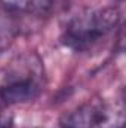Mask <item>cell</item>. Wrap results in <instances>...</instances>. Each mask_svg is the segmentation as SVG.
Masks as SVG:
<instances>
[{
    "instance_id": "obj_2",
    "label": "cell",
    "mask_w": 126,
    "mask_h": 128,
    "mask_svg": "<svg viewBox=\"0 0 126 128\" xmlns=\"http://www.w3.org/2000/svg\"><path fill=\"white\" fill-rule=\"evenodd\" d=\"M45 86V70L40 58L27 54L13 61L0 85V98L7 104L27 103L37 98Z\"/></svg>"
},
{
    "instance_id": "obj_3",
    "label": "cell",
    "mask_w": 126,
    "mask_h": 128,
    "mask_svg": "<svg viewBox=\"0 0 126 128\" xmlns=\"http://www.w3.org/2000/svg\"><path fill=\"white\" fill-rule=\"evenodd\" d=\"M102 101H88L64 115L60 121L61 128H94Z\"/></svg>"
},
{
    "instance_id": "obj_5",
    "label": "cell",
    "mask_w": 126,
    "mask_h": 128,
    "mask_svg": "<svg viewBox=\"0 0 126 128\" xmlns=\"http://www.w3.org/2000/svg\"><path fill=\"white\" fill-rule=\"evenodd\" d=\"M18 34V24L7 9L0 8V54L6 51Z\"/></svg>"
},
{
    "instance_id": "obj_7",
    "label": "cell",
    "mask_w": 126,
    "mask_h": 128,
    "mask_svg": "<svg viewBox=\"0 0 126 128\" xmlns=\"http://www.w3.org/2000/svg\"><path fill=\"white\" fill-rule=\"evenodd\" d=\"M0 128H13L12 116H9L6 113H0Z\"/></svg>"
},
{
    "instance_id": "obj_1",
    "label": "cell",
    "mask_w": 126,
    "mask_h": 128,
    "mask_svg": "<svg viewBox=\"0 0 126 128\" xmlns=\"http://www.w3.org/2000/svg\"><path fill=\"white\" fill-rule=\"evenodd\" d=\"M119 21L120 14L116 8L86 9L68 21L61 40L76 52L88 51L107 37L117 27Z\"/></svg>"
},
{
    "instance_id": "obj_4",
    "label": "cell",
    "mask_w": 126,
    "mask_h": 128,
    "mask_svg": "<svg viewBox=\"0 0 126 128\" xmlns=\"http://www.w3.org/2000/svg\"><path fill=\"white\" fill-rule=\"evenodd\" d=\"M94 128H125V107L122 103H101Z\"/></svg>"
},
{
    "instance_id": "obj_6",
    "label": "cell",
    "mask_w": 126,
    "mask_h": 128,
    "mask_svg": "<svg viewBox=\"0 0 126 128\" xmlns=\"http://www.w3.org/2000/svg\"><path fill=\"white\" fill-rule=\"evenodd\" d=\"M33 2L34 0H0V3L4 9H7V10H21V12H24V10L30 12Z\"/></svg>"
}]
</instances>
